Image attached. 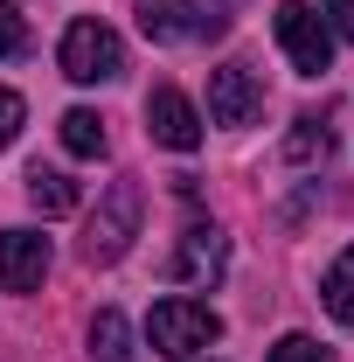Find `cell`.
Listing matches in <instances>:
<instances>
[{"mask_svg": "<svg viewBox=\"0 0 354 362\" xmlns=\"http://www.w3.org/2000/svg\"><path fill=\"white\" fill-rule=\"evenodd\" d=\"M146 341H153V356H167V362H195L202 349L222 341V314L209 300L167 293V300H153V314H146Z\"/></svg>", "mask_w": 354, "mask_h": 362, "instance_id": "obj_1", "label": "cell"}, {"mask_svg": "<svg viewBox=\"0 0 354 362\" xmlns=\"http://www.w3.org/2000/svg\"><path fill=\"white\" fill-rule=\"evenodd\" d=\"M139 223H146V188L126 175V181H111V188L97 195V216H90V230H84V265H118V258L133 251Z\"/></svg>", "mask_w": 354, "mask_h": 362, "instance_id": "obj_2", "label": "cell"}, {"mask_svg": "<svg viewBox=\"0 0 354 362\" xmlns=\"http://www.w3.org/2000/svg\"><path fill=\"white\" fill-rule=\"evenodd\" d=\"M56 63H63V77L70 84H111V77H126V42L104 28V21H70L63 28V49H56Z\"/></svg>", "mask_w": 354, "mask_h": 362, "instance_id": "obj_3", "label": "cell"}, {"mask_svg": "<svg viewBox=\"0 0 354 362\" xmlns=\"http://www.w3.org/2000/svg\"><path fill=\"white\" fill-rule=\"evenodd\" d=\"M271 28H278V49L292 56L299 77H326V63H334V28H326V14H312V0H278Z\"/></svg>", "mask_w": 354, "mask_h": 362, "instance_id": "obj_4", "label": "cell"}, {"mask_svg": "<svg viewBox=\"0 0 354 362\" xmlns=\"http://www.w3.org/2000/svg\"><path fill=\"white\" fill-rule=\"evenodd\" d=\"M222 272H229V237H222L216 223H188L181 244H174L167 279H174V286H216Z\"/></svg>", "mask_w": 354, "mask_h": 362, "instance_id": "obj_5", "label": "cell"}, {"mask_svg": "<svg viewBox=\"0 0 354 362\" xmlns=\"http://www.w3.org/2000/svg\"><path fill=\"white\" fill-rule=\"evenodd\" d=\"M146 133L160 139L167 153H195V146H202V112L188 105V90L153 84L146 90Z\"/></svg>", "mask_w": 354, "mask_h": 362, "instance_id": "obj_6", "label": "cell"}, {"mask_svg": "<svg viewBox=\"0 0 354 362\" xmlns=\"http://www.w3.org/2000/svg\"><path fill=\"white\" fill-rule=\"evenodd\" d=\"M257 112H264V90H257V77H250L243 63L209 70V119H216V126H250Z\"/></svg>", "mask_w": 354, "mask_h": 362, "instance_id": "obj_7", "label": "cell"}, {"mask_svg": "<svg viewBox=\"0 0 354 362\" xmlns=\"http://www.w3.org/2000/svg\"><path fill=\"white\" fill-rule=\"evenodd\" d=\"M42 279H49V237L0 230V293H35Z\"/></svg>", "mask_w": 354, "mask_h": 362, "instance_id": "obj_8", "label": "cell"}, {"mask_svg": "<svg viewBox=\"0 0 354 362\" xmlns=\"http://www.w3.org/2000/svg\"><path fill=\"white\" fill-rule=\"evenodd\" d=\"M202 28V7L195 0H139V35L146 42H181Z\"/></svg>", "mask_w": 354, "mask_h": 362, "instance_id": "obj_9", "label": "cell"}, {"mask_svg": "<svg viewBox=\"0 0 354 362\" xmlns=\"http://www.w3.org/2000/svg\"><path fill=\"white\" fill-rule=\"evenodd\" d=\"M28 202H35L42 216H77L84 188L63 175V168H42V160H35V168H28Z\"/></svg>", "mask_w": 354, "mask_h": 362, "instance_id": "obj_10", "label": "cell"}, {"mask_svg": "<svg viewBox=\"0 0 354 362\" xmlns=\"http://www.w3.org/2000/svg\"><path fill=\"white\" fill-rule=\"evenodd\" d=\"M90 362H139L133 320L118 314V307H97V320H90Z\"/></svg>", "mask_w": 354, "mask_h": 362, "instance_id": "obj_11", "label": "cell"}, {"mask_svg": "<svg viewBox=\"0 0 354 362\" xmlns=\"http://www.w3.org/2000/svg\"><path fill=\"white\" fill-rule=\"evenodd\" d=\"M104 146H111V133H104V119L97 112H63V153L70 160H104Z\"/></svg>", "mask_w": 354, "mask_h": 362, "instance_id": "obj_12", "label": "cell"}, {"mask_svg": "<svg viewBox=\"0 0 354 362\" xmlns=\"http://www.w3.org/2000/svg\"><path fill=\"white\" fill-rule=\"evenodd\" d=\"M319 300H326V314L341 320V327H354V244L326 265V279H319Z\"/></svg>", "mask_w": 354, "mask_h": 362, "instance_id": "obj_13", "label": "cell"}, {"mask_svg": "<svg viewBox=\"0 0 354 362\" xmlns=\"http://www.w3.org/2000/svg\"><path fill=\"white\" fill-rule=\"evenodd\" d=\"M285 153H292V160L326 153V126H319V119H299V126H292V139H285Z\"/></svg>", "mask_w": 354, "mask_h": 362, "instance_id": "obj_14", "label": "cell"}, {"mask_svg": "<svg viewBox=\"0 0 354 362\" xmlns=\"http://www.w3.org/2000/svg\"><path fill=\"white\" fill-rule=\"evenodd\" d=\"M21 49H28V21L14 14V0H0V63L21 56Z\"/></svg>", "mask_w": 354, "mask_h": 362, "instance_id": "obj_15", "label": "cell"}, {"mask_svg": "<svg viewBox=\"0 0 354 362\" xmlns=\"http://www.w3.org/2000/svg\"><path fill=\"white\" fill-rule=\"evenodd\" d=\"M264 362H334V356H326V349H319L312 334H285V341H278Z\"/></svg>", "mask_w": 354, "mask_h": 362, "instance_id": "obj_16", "label": "cell"}, {"mask_svg": "<svg viewBox=\"0 0 354 362\" xmlns=\"http://www.w3.org/2000/svg\"><path fill=\"white\" fill-rule=\"evenodd\" d=\"M21 119H28V105H21L14 90L0 84V146H14V133H21Z\"/></svg>", "mask_w": 354, "mask_h": 362, "instance_id": "obj_17", "label": "cell"}, {"mask_svg": "<svg viewBox=\"0 0 354 362\" xmlns=\"http://www.w3.org/2000/svg\"><path fill=\"white\" fill-rule=\"evenodd\" d=\"M326 14H334V35L354 42V0H326Z\"/></svg>", "mask_w": 354, "mask_h": 362, "instance_id": "obj_18", "label": "cell"}]
</instances>
